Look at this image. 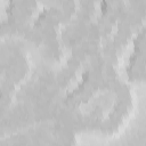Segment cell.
<instances>
[{
    "label": "cell",
    "mask_w": 146,
    "mask_h": 146,
    "mask_svg": "<svg viewBox=\"0 0 146 146\" xmlns=\"http://www.w3.org/2000/svg\"><path fill=\"white\" fill-rule=\"evenodd\" d=\"M117 71L99 59L88 65L65 91L58 114L79 133L112 138L128 127L137 97Z\"/></svg>",
    "instance_id": "obj_1"
},
{
    "label": "cell",
    "mask_w": 146,
    "mask_h": 146,
    "mask_svg": "<svg viewBox=\"0 0 146 146\" xmlns=\"http://www.w3.org/2000/svg\"><path fill=\"white\" fill-rule=\"evenodd\" d=\"M1 110L2 114L10 110L17 99L19 90L27 83L32 62L29 52L22 48L9 47L1 49Z\"/></svg>",
    "instance_id": "obj_2"
},
{
    "label": "cell",
    "mask_w": 146,
    "mask_h": 146,
    "mask_svg": "<svg viewBox=\"0 0 146 146\" xmlns=\"http://www.w3.org/2000/svg\"><path fill=\"white\" fill-rule=\"evenodd\" d=\"M125 74L131 83L146 84V25L136 35L132 42Z\"/></svg>",
    "instance_id": "obj_3"
}]
</instances>
